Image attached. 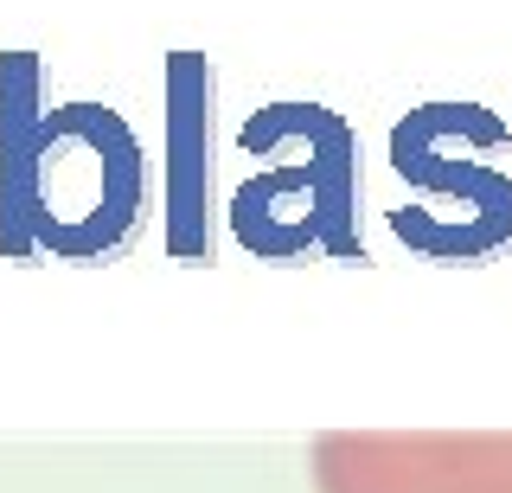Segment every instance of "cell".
<instances>
[{
	"label": "cell",
	"mask_w": 512,
	"mask_h": 493,
	"mask_svg": "<svg viewBox=\"0 0 512 493\" xmlns=\"http://www.w3.org/2000/svg\"><path fill=\"white\" fill-rule=\"evenodd\" d=\"M474 116V103H429L391 135V161L410 186H423L429 205L397 212V237L442 263H474L512 244V180L487 161L448 154L455 129Z\"/></svg>",
	"instance_id": "1"
},
{
	"label": "cell",
	"mask_w": 512,
	"mask_h": 493,
	"mask_svg": "<svg viewBox=\"0 0 512 493\" xmlns=\"http://www.w3.org/2000/svg\"><path fill=\"white\" fill-rule=\"evenodd\" d=\"M212 71L192 52L173 58V212H167V244L173 257H212Z\"/></svg>",
	"instance_id": "2"
}]
</instances>
